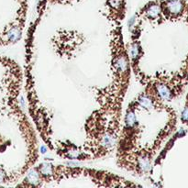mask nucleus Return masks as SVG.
I'll return each mask as SVG.
<instances>
[{"label": "nucleus", "mask_w": 188, "mask_h": 188, "mask_svg": "<svg viewBox=\"0 0 188 188\" xmlns=\"http://www.w3.org/2000/svg\"><path fill=\"white\" fill-rule=\"evenodd\" d=\"M111 25L109 46L112 81L106 87L94 88L99 104V108L94 113L106 120L110 128L119 134L122 126L123 102L131 78V64L124 43L122 23Z\"/></svg>", "instance_id": "1"}, {"label": "nucleus", "mask_w": 188, "mask_h": 188, "mask_svg": "<svg viewBox=\"0 0 188 188\" xmlns=\"http://www.w3.org/2000/svg\"><path fill=\"white\" fill-rule=\"evenodd\" d=\"M138 23L133 26V29L131 31V41L128 47V55L130 59L131 64V70L135 75L137 80L141 83L142 79L145 76V73H143L140 69V61L144 55V51L141 47L140 36L141 33V20L137 19Z\"/></svg>", "instance_id": "2"}, {"label": "nucleus", "mask_w": 188, "mask_h": 188, "mask_svg": "<svg viewBox=\"0 0 188 188\" xmlns=\"http://www.w3.org/2000/svg\"><path fill=\"white\" fill-rule=\"evenodd\" d=\"M137 19H146L151 22L161 24L162 23L163 17L161 13V0H154L147 3L136 15Z\"/></svg>", "instance_id": "3"}, {"label": "nucleus", "mask_w": 188, "mask_h": 188, "mask_svg": "<svg viewBox=\"0 0 188 188\" xmlns=\"http://www.w3.org/2000/svg\"><path fill=\"white\" fill-rule=\"evenodd\" d=\"M21 186H38V187H41L44 186L41 177L40 175V173L38 172V170L36 169V167L31 169V171L29 172L28 175L26 176V178L24 179L23 183L21 184Z\"/></svg>", "instance_id": "4"}, {"label": "nucleus", "mask_w": 188, "mask_h": 188, "mask_svg": "<svg viewBox=\"0 0 188 188\" xmlns=\"http://www.w3.org/2000/svg\"><path fill=\"white\" fill-rule=\"evenodd\" d=\"M51 4H61V5H69L74 3L76 0H48Z\"/></svg>", "instance_id": "5"}]
</instances>
